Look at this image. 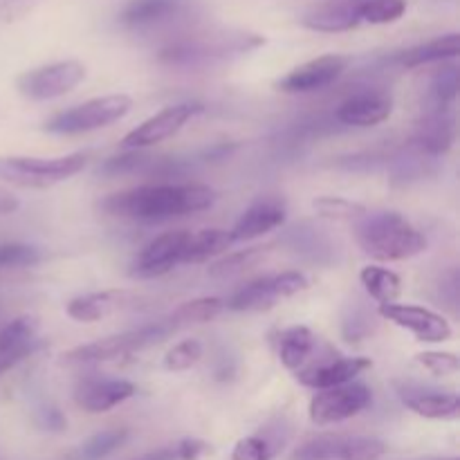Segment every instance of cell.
<instances>
[{"label": "cell", "instance_id": "cell-6", "mask_svg": "<svg viewBox=\"0 0 460 460\" xmlns=\"http://www.w3.org/2000/svg\"><path fill=\"white\" fill-rule=\"evenodd\" d=\"M173 331L169 322H155L148 326H139L135 331L119 332V335L103 337V340L93 341V344L76 346V349L67 350L61 355L63 364H99L111 362V359L121 358V355L135 353V350L148 349V346L157 344L164 337H169Z\"/></svg>", "mask_w": 460, "mask_h": 460}, {"label": "cell", "instance_id": "cell-43", "mask_svg": "<svg viewBox=\"0 0 460 460\" xmlns=\"http://www.w3.org/2000/svg\"><path fill=\"white\" fill-rule=\"evenodd\" d=\"M40 427L48 431H63L66 429V418L58 409H45V411H40Z\"/></svg>", "mask_w": 460, "mask_h": 460}, {"label": "cell", "instance_id": "cell-26", "mask_svg": "<svg viewBox=\"0 0 460 460\" xmlns=\"http://www.w3.org/2000/svg\"><path fill=\"white\" fill-rule=\"evenodd\" d=\"M279 359L290 371H299L308 364L314 350V335L308 326H292L279 332Z\"/></svg>", "mask_w": 460, "mask_h": 460}, {"label": "cell", "instance_id": "cell-16", "mask_svg": "<svg viewBox=\"0 0 460 460\" xmlns=\"http://www.w3.org/2000/svg\"><path fill=\"white\" fill-rule=\"evenodd\" d=\"M373 367L371 359L367 358H328L326 362L308 364V367L296 371V380L304 386L314 391L335 389V386L350 385L358 376Z\"/></svg>", "mask_w": 460, "mask_h": 460}, {"label": "cell", "instance_id": "cell-37", "mask_svg": "<svg viewBox=\"0 0 460 460\" xmlns=\"http://www.w3.org/2000/svg\"><path fill=\"white\" fill-rule=\"evenodd\" d=\"M431 97L440 108H447L458 97V67L449 66L431 79Z\"/></svg>", "mask_w": 460, "mask_h": 460}, {"label": "cell", "instance_id": "cell-18", "mask_svg": "<svg viewBox=\"0 0 460 460\" xmlns=\"http://www.w3.org/2000/svg\"><path fill=\"white\" fill-rule=\"evenodd\" d=\"M135 385L112 377H90L75 389V402L88 413H106L135 395Z\"/></svg>", "mask_w": 460, "mask_h": 460}, {"label": "cell", "instance_id": "cell-14", "mask_svg": "<svg viewBox=\"0 0 460 460\" xmlns=\"http://www.w3.org/2000/svg\"><path fill=\"white\" fill-rule=\"evenodd\" d=\"M349 67V58L341 54H323V57L305 61L277 81V88L288 94H308L326 90L340 79Z\"/></svg>", "mask_w": 460, "mask_h": 460}, {"label": "cell", "instance_id": "cell-15", "mask_svg": "<svg viewBox=\"0 0 460 460\" xmlns=\"http://www.w3.org/2000/svg\"><path fill=\"white\" fill-rule=\"evenodd\" d=\"M377 314L382 319H386V322L413 332L418 341L438 344V341H447L454 332L452 323L443 314L436 313V310L422 308V305L385 304L377 308Z\"/></svg>", "mask_w": 460, "mask_h": 460}, {"label": "cell", "instance_id": "cell-12", "mask_svg": "<svg viewBox=\"0 0 460 460\" xmlns=\"http://www.w3.org/2000/svg\"><path fill=\"white\" fill-rule=\"evenodd\" d=\"M191 232L178 229V232H166L148 241L137 256L130 263V277L135 279H157L169 274L178 265L187 261V247Z\"/></svg>", "mask_w": 460, "mask_h": 460}, {"label": "cell", "instance_id": "cell-20", "mask_svg": "<svg viewBox=\"0 0 460 460\" xmlns=\"http://www.w3.org/2000/svg\"><path fill=\"white\" fill-rule=\"evenodd\" d=\"M362 16H359V0H337V3L319 4V7L308 9L301 16V25L305 30L322 31V34H340V31H350L359 27Z\"/></svg>", "mask_w": 460, "mask_h": 460}, {"label": "cell", "instance_id": "cell-28", "mask_svg": "<svg viewBox=\"0 0 460 460\" xmlns=\"http://www.w3.org/2000/svg\"><path fill=\"white\" fill-rule=\"evenodd\" d=\"M232 245V234L225 232V229H198V232H191V236H189L184 265L205 263V261L214 259V256L225 254Z\"/></svg>", "mask_w": 460, "mask_h": 460}, {"label": "cell", "instance_id": "cell-33", "mask_svg": "<svg viewBox=\"0 0 460 460\" xmlns=\"http://www.w3.org/2000/svg\"><path fill=\"white\" fill-rule=\"evenodd\" d=\"M313 207L322 218H328V220H359L364 214H367V207L346 200V198H335V196L317 198V200L313 202Z\"/></svg>", "mask_w": 460, "mask_h": 460}, {"label": "cell", "instance_id": "cell-9", "mask_svg": "<svg viewBox=\"0 0 460 460\" xmlns=\"http://www.w3.org/2000/svg\"><path fill=\"white\" fill-rule=\"evenodd\" d=\"M85 79V66L79 61H57L18 75L16 88L30 102H49L72 93Z\"/></svg>", "mask_w": 460, "mask_h": 460}, {"label": "cell", "instance_id": "cell-25", "mask_svg": "<svg viewBox=\"0 0 460 460\" xmlns=\"http://www.w3.org/2000/svg\"><path fill=\"white\" fill-rule=\"evenodd\" d=\"M458 54H460V36L445 34V36H438V39L427 40V43L402 49V52L395 54L394 61L402 67H420V66H429V63L456 58Z\"/></svg>", "mask_w": 460, "mask_h": 460}, {"label": "cell", "instance_id": "cell-36", "mask_svg": "<svg viewBox=\"0 0 460 460\" xmlns=\"http://www.w3.org/2000/svg\"><path fill=\"white\" fill-rule=\"evenodd\" d=\"M155 162V157L146 155L144 151H128L124 155L108 157L102 166H99V173L103 175H121V173H135V171H144L146 166H151Z\"/></svg>", "mask_w": 460, "mask_h": 460}, {"label": "cell", "instance_id": "cell-39", "mask_svg": "<svg viewBox=\"0 0 460 460\" xmlns=\"http://www.w3.org/2000/svg\"><path fill=\"white\" fill-rule=\"evenodd\" d=\"M371 322V314H368L362 305L353 304L350 314H346L344 323H341V332H344L346 341H359L364 340V337L371 335L373 328H376Z\"/></svg>", "mask_w": 460, "mask_h": 460}, {"label": "cell", "instance_id": "cell-31", "mask_svg": "<svg viewBox=\"0 0 460 460\" xmlns=\"http://www.w3.org/2000/svg\"><path fill=\"white\" fill-rule=\"evenodd\" d=\"M128 440V429L126 427H117V429H106L94 434L93 438L85 440L75 454H70V460H102L108 454H112L115 449H119L121 445Z\"/></svg>", "mask_w": 460, "mask_h": 460}, {"label": "cell", "instance_id": "cell-4", "mask_svg": "<svg viewBox=\"0 0 460 460\" xmlns=\"http://www.w3.org/2000/svg\"><path fill=\"white\" fill-rule=\"evenodd\" d=\"M88 155L70 153L61 157H0V182L21 189H49L84 171Z\"/></svg>", "mask_w": 460, "mask_h": 460}, {"label": "cell", "instance_id": "cell-29", "mask_svg": "<svg viewBox=\"0 0 460 460\" xmlns=\"http://www.w3.org/2000/svg\"><path fill=\"white\" fill-rule=\"evenodd\" d=\"M225 310V301L218 296H200V299H191L187 304H182L180 308L173 310L166 322L173 326V331L184 326H191V323H207L214 322L220 313Z\"/></svg>", "mask_w": 460, "mask_h": 460}, {"label": "cell", "instance_id": "cell-1", "mask_svg": "<svg viewBox=\"0 0 460 460\" xmlns=\"http://www.w3.org/2000/svg\"><path fill=\"white\" fill-rule=\"evenodd\" d=\"M216 200L218 193L207 184H144L128 191L112 193L102 202V209L119 218L160 223L209 209Z\"/></svg>", "mask_w": 460, "mask_h": 460}, {"label": "cell", "instance_id": "cell-42", "mask_svg": "<svg viewBox=\"0 0 460 460\" xmlns=\"http://www.w3.org/2000/svg\"><path fill=\"white\" fill-rule=\"evenodd\" d=\"M175 447H178L180 460H198L207 449H209V445H207L205 440L184 438L180 440V443H175Z\"/></svg>", "mask_w": 460, "mask_h": 460}, {"label": "cell", "instance_id": "cell-24", "mask_svg": "<svg viewBox=\"0 0 460 460\" xmlns=\"http://www.w3.org/2000/svg\"><path fill=\"white\" fill-rule=\"evenodd\" d=\"M128 295L126 292L117 290H103V292H88V295L75 296V299L67 304L66 313L67 317L75 319L81 323H93L99 319L108 317V314L117 313L119 308H124Z\"/></svg>", "mask_w": 460, "mask_h": 460}, {"label": "cell", "instance_id": "cell-22", "mask_svg": "<svg viewBox=\"0 0 460 460\" xmlns=\"http://www.w3.org/2000/svg\"><path fill=\"white\" fill-rule=\"evenodd\" d=\"M39 322L34 317H16L0 331V373L16 367L36 349Z\"/></svg>", "mask_w": 460, "mask_h": 460}, {"label": "cell", "instance_id": "cell-5", "mask_svg": "<svg viewBox=\"0 0 460 460\" xmlns=\"http://www.w3.org/2000/svg\"><path fill=\"white\" fill-rule=\"evenodd\" d=\"M133 108V99L128 94H106V97H94L84 103L57 112L45 121L43 128L49 135H81L93 133V130L106 128L124 119Z\"/></svg>", "mask_w": 460, "mask_h": 460}, {"label": "cell", "instance_id": "cell-3", "mask_svg": "<svg viewBox=\"0 0 460 460\" xmlns=\"http://www.w3.org/2000/svg\"><path fill=\"white\" fill-rule=\"evenodd\" d=\"M265 45V39L252 31H209L180 36L160 49V63L171 67H205L243 57Z\"/></svg>", "mask_w": 460, "mask_h": 460}, {"label": "cell", "instance_id": "cell-40", "mask_svg": "<svg viewBox=\"0 0 460 460\" xmlns=\"http://www.w3.org/2000/svg\"><path fill=\"white\" fill-rule=\"evenodd\" d=\"M274 447L263 436H247L236 443L232 460H272Z\"/></svg>", "mask_w": 460, "mask_h": 460}, {"label": "cell", "instance_id": "cell-17", "mask_svg": "<svg viewBox=\"0 0 460 460\" xmlns=\"http://www.w3.org/2000/svg\"><path fill=\"white\" fill-rule=\"evenodd\" d=\"M391 112H394V99L389 94L380 93V90H362L341 102L335 117L344 126L371 128V126L389 119Z\"/></svg>", "mask_w": 460, "mask_h": 460}, {"label": "cell", "instance_id": "cell-38", "mask_svg": "<svg viewBox=\"0 0 460 460\" xmlns=\"http://www.w3.org/2000/svg\"><path fill=\"white\" fill-rule=\"evenodd\" d=\"M416 362L436 377L454 376V373H458L460 368V359L456 355L440 353V350H427V353L416 355Z\"/></svg>", "mask_w": 460, "mask_h": 460}, {"label": "cell", "instance_id": "cell-2", "mask_svg": "<svg viewBox=\"0 0 460 460\" xmlns=\"http://www.w3.org/2000/svg\"><path fill=\"white\" fill-rule=\"evenodd\" d=\"M355 236L367 256L376 261H407L427 250V238L398 211L364 214L355 220Z\"/></svg>", "mask_w": 460, "mask_h": 460}, {"label": "cell", "instance_id": "cell-19", "mask_svg": "<svg viewBox=\"0 0 460 460\" xmlns=\"http://www.w3.org/2000/svg\"><path fill=\"white\" fill-rule=\"evenodd\" d=\"M286 218L288 214L283 202L274 200V198H265V200H259L247 207L245 214L236 220V225H234L229 234H232L234 243L254 241V238H261L281 227Z\"/></svg>", "mask_w": 460, "mask_h": 460}, {"label": "cell", "instance_id": "cell-46", "mask_svg": "<svg viewBox=\"0 0 460 460\" xmlns=\"http://www.w3.org/2000/svg\"><path fill=\"white\" fill-rule=\"evenodd\" d=\"M425 460H458V458L452 456V458H425Z\"/></svg>", "mask_w": 460, "mask_h": 460}, {"label": "cell", "instance_id": "cell-13", "mask_svg": "<svg viewBox=\"0 0 460 460\" xmlns=\"http://www.w3.org/2000/svg\"><path fill=\"white\" fill-rule=\"evenodd\" d=\"M202 111H205L202 103H175V106L164 108L135 126L133 130H128L121 139V146L126 151H142V148L155 146V144L178 135Z\"/></svg>", "mask_w": 460, "mask_h": 460}, {"label": "cell", "instance_id": "cell-41", "mask_svg": "<svg viewBox=\"0 0 460 460\" xmlns=\"http://www.w3.org/2000/svg\"><path fill=\"white\" fill-rule=\"evenodd\" d=\"M39 3L40 0H4V3L0 4V21H21V18H25Z\"/></svg>", "mask_w": 460, "mask_h": 460}, {"label": "cell", "instance_id": "cell-8", "mask_svg": "<svg viewBox=\"0 0 460 460\" xmlns=\"http://www.w3.org/2000/svg\"><path fill=\"white\" fill-rule=\"evenodd\" d=\"M196 12L193 0H128L117 22L133 34H157L189 21Z\"/></svg>", "mask_w": 460, "mask_h": 460}, {"label": "cell", "instance_id": "cell-32", "mask_svg": "<svg viewBox=\"0 0 460 460\" xmlns=\"http://www.w3.org/2000/svg\"><path fill=\"white\" fill-rule=\"evenodd\" d=\"M404 12H407V0H359L362 22H371V25L400 21Z\"/></svg>", "mask_w": 460, "mask_h": 460}, {"label": "cell", "instance_id": "cell-21", "mask_svg": "<svg viewBox=\"0 0 460 460\" xmlns=\"http://www.w3.org/2000/svg\"><path fill=\"white\" fill-rule=\"evenodd\" d=\"M404 407L411 409L416 416L427 420H456L460 416V402L456 394H445L434 389H418V386L404 385L400 389Z\"/></svg>", "mask_w": 460, "mask_h": 460}, {"label": "cell", "instance_id": "cell-44", "mask_svg": "<svg viewBox=\"0 0 460 460\" xmlns=\"http://www.w3.org/2000/svg\"><path fill=\"white\" fill-rule=\"evenodd\" d=\"M18 207H21V200H18L12 191H7V189L0 187V216L13 214Z\"/></svg>", "mask_w": 460, "mask_h": 460}, {"label": "cell", "instance_id": "cell-10", "mask_svg": "<svg viewBox=\"0 0 460 460\" xmlns=\"http://www.w3.org/2000/svg\"><path fill=\"white\" fill-rule=\"evenodd\" d=\"M385 454L386 445L377 438L323 434L299 445L290 460H380Z\"/></svg>", "mask_w": 460, "mask_h": 460}, {"label": "cell", "instance_id": "cell-30", "mask_svg": "<svg viewBox=\"0 0 460 460\" xmlns=\"http://www.w3.org/2000/svg\"><path fill=\"white\" fill-rule=\"evenodd\" d=\"M270 252H272V245H256V247H247V250L232 252V254H227L225 259L216 261V263L211 265L209 277L225 279V277H234V274L245 272V270L254 268L256 263H261Z\"/></svg>", "mask_w": 460, "mask_h": 460}, {"label": "cell", "instance_id": "cell-35", "mask_svg": "<svg viewBox=\"0 0 460 460\" xmlns=\"http://www.w3.org/2000/svg\"><path fill=\"white\" fill-rule=\"evenodd\" d=\"M40 261V252L25 243H4L0 245V270L31 268Z\"/></svg>", "mask_w": 460, "mask_h": 460}, {"label": "cell", "instance_id": "cell-34", "mask_svg": "<svg viewBox=\"0 0 460 460\" xmlns=\"http://www.w3.org/2000/svg\"><path fill=\"white\" fill-rule=\"evenodd\" d=\"M202 359V344L198 340H184L175 344L173 349L166 353L164 368L171 373H182L196 367Z\"/></svg>", "mask_w": 460, "mask_h": 460}, {"label": "cell", "instance_id": "cell-23", "mask_svg": "<svg viewBox=\"0 0 460 460\" xmlns=\"http://www.w3.org/2000/svg\"><path fill=\"white\" fill-rule=\"evenodd\" d=\"M454 139H456L454 117L449 115L447 108H440L418 121L413 142L429 155H445L454 146Z\"/></svg>", "mask_w": 460, "mask_h": 460}, {"label": "cell", "instance_id": "cell-27", "mask_svg": "<svg viewBox=\"0 0 460 460\" xmlns=\"http://www.w3.org/2000/svg\"><path fill=\"white\" fill-rule=\"evenodd\" d=\"M359 281H362L364 290L368 292L371 299L377 304H395L398 296L402 295V279L389 268H380V265H367L359 272Z\"/></svg>", "mask_w": 460, "mask_h": 460}, {"label": "cell", "instance_id": "cell-7", "mask_svg": "<svg viewBox=\"0 0 460 460\" xmlns=\"http://www.w3.org/2000/svg\"><path fill=\"white\" fill-rule=\"evenodd\" d=\"M305 288H308V277L304 272H296V270L268 274V277L256 279V281L247 283L245 288L234 292L225 301V308L234 310V313H263V310L274 308L279 301L299 295Z\"/></svg>", "mask_w": 460, "mask_h": 460}, {"label": "cell", "instance_id": "cell-45", "mask_svg": "<svg viewBox=\"0 0 460 460\" xmlns=\"http://www.w3.org/2000/svg\"><path fill=\"white\" fill-rule=\"evenodd\" d=\"M135 460H180V456H178V447H175V445H171V447H162V449H157V452L144 454V456H139Z\"/></svg>", "mask_w": 460, "mask_h": 460}, {"label": "cell", "instance_id": "cell-11", "mask_svg": "<svg viewBox=\"0 0 460 460\" xmlns=\"http://www.w3.org/2000/svg\"><path fill=\"white\" fill-rule=\"evenodd\" d=\"M371 389L359 382H350V385L335 386V389L317 391L314 398L310 400L308 413L314 425L328 427L359 416L364 409L371 407Z\"/></svg>", "mask_w": 460, "mask_h": 460}]
</instances>
